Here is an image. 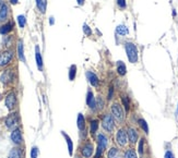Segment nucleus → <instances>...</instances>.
Listing matches in <instances>:
<instances>
[{
  "label": "nucleus",
  "instance_id": "f257e3e1",
  "mask_svg": "<svg viewBox=\"0 0 178 158\" xmlns=\"http://www.w3.org/2000/svg\"><path fill=\"white\" fill-rule=\"evenodd\" d=\"M125 49H126V54H127L128 60L131 63L138 62V48L134 43H126Z\"/></svg>",
  "mask_w": 178,
  "mask_h": 158
},
{
  "label": "nucleus",
  "instance_id": "f03ea898",
  "mask_svg": "<svg viewBox=\"0 0 178 158\" xmlns=\"http://www.w3.org/2000/svg\"><path fill=\"white\" fill-rule=\"evenodd\" d=\"M112 112H113V117H114L117 121H119V122H123V121H124L125 114L120 105H118V104L113 105V106H112Z\"/></svg>",
  "mask_w": 178,
  "mask_h": 158
},
{
  "label": "nucleus",
  "instance_id": "7ed1b4c3",
  "mask_svg": "<svg viewBox=\"0 0 178 158\" xmlns=\"http://www.w3.org/2000/svg\"><path fill=\"white\" fill-rule=\"evenodd\" d=\"M13 58L12 50H5L0 52V67H5L10 63V61Z\"/></svg>",
  "mask_w": 178,
  "mask_h": 158
},
{
  "label": "nucleus",
  "instance_id": "20e7f679",
  "mask_svg": "<svg viewBox=\"0 0 178 158\" xmlns=\"http://www.w3.org/2000/svg\"><path fill=\"white\" fill-rule=\"evenodd\" d=\"M103 128L107 132H112L114 130V118L109 114H106L103 117Z\"/></svg>",
  "mask_w": 178,
  "mask_h": 158
},
{
  "label": "nucleus",
  "instance_id": "39448f33",
  "mask_svg": "<svg viewBox=\"0 0 178 158\" xmlns=\"http://www.w3.org/2000/svg\"><path fill=\"white\" fill-rule=\"evenodd\" d=\"M127 138H128L127 132H125V130H123V129L118 130V132L116 134V141L120 146H125L127 144Z\"/></svg>",
  "mask_w": 178,
  "mask_h": 158
},
{
  "label": "nucleus",
  "instance_id": "423d86ee",
  "mask_svg": "<svg viewBox=\"0 0 178 158\" xmlns=\"http://www.w3.org/2000/svg\"><path fill=\"white\" fill-rule=\"evenodd\" d=\"M0 80H1V82L3 84H8V83L12 82V80H13V72H12V70H5V72L1 74Z\"/></svg>",
  "mask_w": 178,
  "mask_h": 158
},
{
  "label": "nucleus",
  "instance_id": "0eeeda50",
  "mask_svg": "<svg viewBox=\"0 0 178 158\" xmlns=\"http://www.w3.org/2000/svg\"><path fill=\"white\" fill-rule=\"evenodd\" d=\"M5 106L9 110H12V109L15 107V104H16V98H15V95L13 93L9 94L7 97H5Z\"/></svg>",
  "mask_w": 178,
  "mask_h": 158
},
{
  "label": "nucleus",
  "instance_id": "6e6552de",
  "mask_svg": "<svg viewBox=\"0 0 178 158\" xmlns=\"http://www.w3.org/2000/svg\"><path fill=\"white\" fill-rule=\"evenodd\" d=\"M93 149H94V148H93V144L86 143L83 147H82V149H81V153H82V155H83L85 158H90L93 155Z\"/></svg>",
  "mask_w": 178,
  "mask_h": 158
},
{
  "label": "nucleus",
  "instance_id": "1a4fd4ad",
  "mask_svg": "<svg viewBox=\"0 0 178 158\" xmlns=\"http://www.w3.org/2000/svg\"><path fill=\"white\" fill-rule=\"evenodd\" d=\"M18 121H19L18 114H12L5 119V125H7L8 128H13V127H15V125L18 124Z\"/></svg>",
  "mask_w": 178,
  "mask_h": 158
},
{
  "label": "nucleus",
  "instance_id": "9d476101",
  "mask_svg": "<svg viewBox=\"0 0 178 158\" xmlns=\"http://www.w3.org/2000/svg\"><path fill=\"white\" fill-rule=\"evenodd\" d=\"M86 78L89 80L90 84L92 85V86H94V87H97L99 84V78L96 76V74L93 73V72H86Z\"/></svg>",
  "mask_w": 178,
  "mask_h": 158
},
{
  "label": "nucleus",
  "instance_id": "9b49d317",
  "mask_svg": "<svg viewBox=\"0 0 178 158\" xmlns=\"http://www.w3.org/2000/svg\"><path fill=\"white\" fill-rule=\"evenodd\" d=\"M11 140L14 144H21L22 143V134L19 129H15L14 131H12L11 133Z\"/></svg>",
  "mask_w": 178,
  "mask_h": 158
},
{
  "label": "nucleus",
  "instance_id": "f8f14e48",
  "mask_svg": "<svg viewBox=\"0 0 178 158\" xmlns=\"http://www.w3.org/2000/svg\"><path fill=\"white\" fill-rule=\"evenodd\" d=\"M35 58H36V64H37L38 70L43 71V58H42V54H40V47L38 46L35 47Z\"/></svg>",
  "mask_w": 178,
  "mask_h": 158
},
{
  "label": "nucleus",
  "instance_id": "ddd939ff",
  "mask_svg": "<svg viewBox=\"0 0 178 158\" xmlns=\"http://www.w3.org/2000/svg\"><path fill=\"white\" fill-rule=\"evenodd\" d=\"M86 104L89 105V107H90L91 109H94L95 106H96V100H95L94 94H93V92H91V91H89V92H88V97H86Z\"/></svg>",
  "mask_w": 178,
  "mask_h": 158
},
{
  "label": "nucleus",
  "instance_id": "4468645a",
  "mask_svg": "<svg viewBox=\"0 0 178 158\" xmlns=\"http://www.w3.org/2000/svg\"><path fill=\"white\" fill-rule=\"evenodd\" d=\"M127 135H128L129 141H130L132 144L137 142V140H138V132H137L134 128L128 129V131H127Z\"/></svg>",
  "mask_w": 178,
  "mask_h": 158
},
{
  "label": "nucleus",
  "instance_id": "2eb2a0df",
  "mask_svg": "<svg viewBox=\"0 0 178 158\" xmlns=\"http://www.w3.org/2000/svg\"><path fill=\"white\" fill-rule=\"evenodd\" d=\"M8 14H9V8L5 3H3L0 8V22L7 20Z\"/></svg>",
  "mask_w": 178,
  "mask_h": 158
},
{
  "label": "nucleus",
  "instance_id": "dca6fc26",
  "mask_svg": "<svg viewBox=\"0 0 178 158\" xmlns=\"http://www.w3.org/2000/svg\"><path fill=\"white\" fill-rule=\"evenodd\" d=\"M12 30H13V24L11 22H8V23H5L0 27V33L1 34H8Z\"/></svg>",
  "mask_w": 178,
  "mask_h": 158
},
{
  "label": "nucleus",
  "instance_id": "f3484780",
  "mask_svg": "<svg viewBox=\"0 0 178 158\" xmlns=\"http://www.w3.org/2000/svg\"><path fill=\"white\" fill-rule=\"evenodd\" d=\"M97 142H99V147H102L103 149L106 148V145H107V138L105 136L104 134H99V136H97Z\"/></svg>",
  "mask_w": 178,
  "mask_h": 158
},
{
  "label": "nucleus",
  "instance_id": "a211bd4d",
  "mask_svg": "<svg viewBox=\"0 0 178 158\" xmlns=\"http://www.w3.org/2000/svg\"><path fill=\"white\" fill-rule=\"evenodd\" d=\"M18 54H19V58L21 61L25 62V57H24V48H23V42L20 40L19 44H18Z\"/></svg>",
  "mask_w": 178,
  "mask_h": 158
},
{
  "label": "nucleus",
  "instance_id": "6ab92c4d",
  "mask_svg": "<svg viewBox=\"0 0 178 158\" xmlns=\"http://www.w3.org/2000/svg\"><path fill=\"white\" fill-rule=\"evenodd\" d=\"M36 5L42 13H45L47 8V0H36Z\"/></svg>",
  "mask_w": 178,
  "mask_h": 158
},
{
  "label": "nucleus",
  "instance_id": "aec40b11",
  "mask_svg": "<svg viewBox=\"0 0 178 158\" xmlns=\"http://www.w3.org/2000/svg\"><path fill=\"white\" fill-rule=\"evenodd\" d=\"M116 33L120 36H125V35H127L129 33L128 31V27L127 26H125V25H118L117 27H116Z\"/></svg>",
  "mask_w": 178,
  "mask_h": 158
},
{
  "label": "nucleus",
  "instance_id": "412c9836",
  "mask_svg": "<svg viewBox=\"0 0 178 158\" xmlns=\"http://www.w3.org/2000/svg\"><path fill=\"white\" fill-rule=\"evenodd\" d=\"M126 64L123 62V61H117V72H118L119 75H125L126 74Z\"/></svg>",
  "mask_w": 178,
  "mask_h": 158
},
{
  "label": "nucleus",
  "instance_id": "4be33fe9",
  "mask_svg": "<svg viewBox=\"0 0 178 158\" xmlns=\"http://www.w3.org/2000/svg\"><path fill=\"white\" fill-rule=\"evenodd\" d=\"M22 157V151L20 148H13L9 153V158H21Z\"/></svg>",
  "mask_w": 178,
  "mask_h": 158
},
{
  "label": "nucleus",
  "instance_id": "5701e85b",
  "mask_svg": "<svg viewBox=\"0 0 178 158\" xmlns=\"http://www.w3.org/2000/svg\"><path fill=\"white\" fill-rule=\"evenodd\" d=\"M84 127H85V119H84L83 114H79V116H78V128H79V130L82 131Z\"/></svg>",
  "mask_w": 178,
  "mask_h": 158
},
{
  "label": "nucleus",
  "instance_id": "b1692460",
  "mask_svg": "<svg viewBox=\"0 0 178 158\" xmlns=\"http://www.w3.org/2000/svg\"><path fill=\"white\" fill-rule=\"evenodd\" d=\"M64 134V136L66 138V141H67V144H68V148H69V154L70 155H72V152H73V145H72V142H71V138H69V135H67V134L62 132Z\"/></svg>",
  "mask_w": 178,
  "mask_h": 158
},
{
  "label": "nucleus",
  "instance_id": "393cba45",
  "mask_svg": "<svg viewBox=\"0 0 178 158\" xmlns=\"http://www.w3.org/2000/svg\"><path fill=\"white\" fill-rule=\"evenodd\" d=\"M75 73H77V67L72 64L70 67V71H69V80L70 81H73V79L75 78Z\"/></svg>",
  "mask_w": 178,
  "mask_h": 158
},
{
  "label": "nucleus",
  "instance_id": "a878e982",
  "mask_svg": "<svg viewBox=\"0 0 178 158\" xmlns=\"http://www.w3.org/2000/svg\"><path fill=\"white\" fill-rule=\"evenodd\" d=\"M97 129H99V121H97V120H93V121L91 122V133L92 134L96 133Z\"/></svg>",
  "mask_w": 178,
  "mask_h": 158
},
{
  "label": "nucleus",
  "instance_id": "bb28decb",
  "mask_svg": "<svg viewBox=\"0 0 178 158\" xmlns=\"http://www.w3.org/2000/svg\"><path fill=\"white\" fill-rule=\"evenodd\" d=\"M139 125L142 128V130H143L145 133H149V127H148V124H147V122H145V120H143V119H139Z\"/></svg>",
  "mask_w": 178,
  "mask_h": 158
},
{
  "label": "nucleus",
  "instance_id": "cd10ccee",
  "mask_svg": "<svg viewBox=\"0 0 178 158\" xmlns=\"http://www.w3.org/2000/svg\"><path fill=\"white\" fill-rule=\"evenodd\" d=\"M117 156H118V149L117 148H110L108 152V156L107 157L108 158H117Z\"/></svg>",
  "mask_w": 178,
  "mask_h": 158
},
{
  "label": "nucleus",
  "instance_id": "c85d7f7f",
  "mask_svg": "<svg viewBox=\"0 0 178 158\" xmlns=\"http://www.w3.org/2000/svg\"><path fill=\"white\" fill-rule=\"evenodd\" d=\"M18 22H19V26L21 29H23L25 26V23H26V19H25L24 15H19L18 16Z\"/></svg>",
  "mask_w": 178,
  "mask_h": 158
},
{
  "label": "nucleus",
  "instance_id": "c756f323",
  "mask_svg": "<svg viewBox=\"0 0 178 158\" xmlns=\"http://www.w3.org/2000/svg\"><path fill=\"white\" fill-rule=\"evenodd\" d=\"M125 158H137V154L134 149H128L125 154Z\"/></svg>",
  "mask_w": 178,
  "mask_h": 158
},
{
  "label": "nucleus",
  "instance_id": "7c9ffc66",
  "mask_svg": "<svg viewBox=\"0 0 178 158\" xmlns=\"http://www.w3.org/2000/svg\"><path fill=\"white\" fill-rule=\"evenodd\" d=\"M96 106H97V109L104 108V100L102 99V97H97L96 98Z\"/></svg>",
  "mask_w": 178,
  "mask_h": 158
},
{
  "label": "nucleus",
  "instance_id": "2f4dec72",
  "mask_svg": "<svg viewBox=\"0 0 178 158\" xmlns=\"http://www.w3.org/2000/svg\"><path fill=\"white\" fill-rule=\"evenodd\" d=\"M143 146H144V138H141L140 140V143H139V146H138V152L140 155H142L143 154Z\"/></svg>",
  "mask_w": 178,
  "mask_h": 158
},
{
  "label": "nucleus",
  "instance_id": "473e14b6",
  "mask_svg": "<svg viewBox=\"0 0 178 158\" xmlns=\"http://www.w3.org/2000/svg\"><path fill=\"white\" fill-rule=\"evenodd\" d=\"M123 103H124V106H125L126 111H128L129 107H130V104H129V98L127 97V96H123Z\"/></svg>",
  "mask_w": 178,
  "mask_h": 158
},
{
  "label": "nucleus",
  "instance_id": "72a5a7b5",
  "mask_svg": "<svg viewBox=\"0 0 178 158\" xmlns=\"http://www.w3.org/2000/svg\"><path fill=\"white\" fill-rule=\"evenodd\" d=\"M83 32L86 36H91V34H92V31H91V29L89 27V25L85 24V23L83 24Z\"/></svg>",
  "mask_w": 178,
  "mask_h": 158
},
{
  "label": "nucleus",
  "instance_id": "f704fd0d",
  "mask_svg": "<svg viewBox=\"0 0 178 158\" xmlns=\"http://www.w3.org/2000/svg\"><path fill=\"white\" fill-rule=\"evenodd\" d=\"M37 156H38V148L34 146L31 151V158H37Z\"/></svg>",
  "mask_w": 178,
  "mask_h": 158
},
{
  "label": "nucleus",
  "instance_id": "c9c22d12",
  "mask_svg": "<svg viewBox=\"0 0 178 158\" xmlns=\"http://www.w3.org/2000/svg\"><path fill=\"white\" fill-rule=\"evenodd\" d=\"M117 5H119V8L125 9L126 8V0H117Z\"/></svg>",
  "mask_w": 178,
  "mask_h": 158
},
{
  "label": "nucleus",
  "instance_id": "e433bc0d",
  "mask_svg": "<svg viewBox=\"0 0 178 158\" xmlns=\"http://www.w3.org/2000/svg\"><path fill=\"white\" fill-rule=\"evenodd\" d=\"M164 158H174L173 153H172L170 151H167V152L165 153V157H164Z\"/></svg>",
  "mask_w": 178,
  "mask_h": 158
},
{
  "label": "nucleus",
  "instance_id": "4c0bfd02",
  "mask_svg": "<svg viewBox=\"0 0 178 158\" xmlns=\"http://www.w3.org/2000/svg\"><path fill=\"white\" fill-rule=\"evenodd\" d=\"M113 94H114V89H113V87H109V92H108V99L109 100L113 98Z\"/></svg>",
  "mask_w": 178,
  "mask_h": 158
},
{
  "label": "nucleus",
  "instance_id": "58836bf2",
  "mask_svg": "<svg viewBox=\"0 0 178 158\" xmlns=\"http://www.w3.org/2000/svg\"><path fill=\"white\" fill-rule=\"evenodd\" d=\"M77 2H78V5H83L84 2H85V0H77Z\"/></svg>",
  "mask_w": 178,
  "mask_h": 158
},
{
  "label": "nucleus",
  "instance_id": "ea45409f",
  "mask_svg": "<svg viewBox=\"0 0 178 158\" xmlns=\"http://www.w3.org/2000/svg\"><path fill=\"white\" fill-rule=\"evenodd\" d=\"M10 2L12 5H18L19 3V0H10Z\"/></svg>",
  "mask_w": 178,
  "mask_h": 158
},
{
  "label": "nucleus",
  "instance_id": "a19ab883",
  "mask_svg": "<svg viewBox=\"0 0 178 158\" xmlns=\"http://www.w3.org/2000/svg\"><path fill=\"white\" fill-rule=\"evenodd\" d=\"M50 24H54V18L53 16L50 18Z\"/></svg>",
  "mask_w": 178,
  "mask_h": 158
},
{
  "label": "nucleus",
  "instance_id": "79ce46f5",
  "mask_svg": "<svg viewBox=\"0 0 178 158\" xmlns=\"http://www.w3.org/2000/svg\"><path fill=\"white\" fill-rule=\"evenodd\" d=\"M3 5V3H2V0H0V8H1V5Z\"/></svg>",
  "mask_w": 178,
  "mask_h": 158
},
{
  "label": "nucleus",
  "instance_id": "37998d69",
  "mask_svg": "<svg viewBox=\"0 0 178 158\" xmlns=\"http://www.w3.org/2000/svg\"><path fill=\"white\" fill-rule=\"evenodd\" d=\"M177 114H178V108H177Z\"/></svg>",
  "mask_w": 178,
  "mask_h": 158
}]
</instances>
